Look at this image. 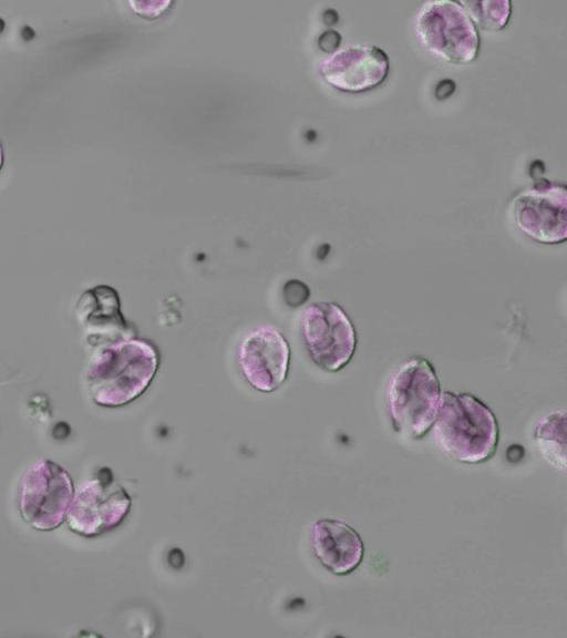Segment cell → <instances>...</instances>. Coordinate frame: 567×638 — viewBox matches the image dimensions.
<instances>
[{"label":"cell","mask_w":567,"mask_h":638,"mask_svg":"<svg viewBox=\"0 0 567 638\" xmlns=\"http://www.w3.org/2000/svg\"><path fill=\"white\" fill-rule=\"evenodd\" d=\"M517 229L540 244H559L567 236V192L565 184L537 179L517 193L509 205Z\"/></svg>","instance_id":"cell-7"},{"label":"cell","mask_w":567,"mask_h":638,"mask_svg":"<svg viewBox=\"0 0 567 638\" xmlns=\"http://www.w3.org/2000/svg\"><path fill=\"white\" fill-rule=\"evenodd\" d=\"M290 349L274 326L259 325L247 330L236 348V361L246 381L257 391L272 392L286 381Z\"/></svg>","instance_id":"cell-9"},{"label":"cell","mask_w":567,"mask_h":638,"mask_svg":"<svg viewBox=\"0 0 567 638\" xmlns=\"http://www.w3.org/2000/svg\"><path fill=\"white\" fill-rule=\"evenodd\" d=\"M85 374L93 402L118 408L141 397L156 374V347L138 337H121L96 346Z\"/></svg>","instance_id":"cell-1"},{"label":"cell","mask_w":567,"mask_h":638,"mask_svg":"<svg viewBox=\"0 0 567 638\" xmlns=\"http://www.w3.org/2000/svg\"><path fill=\"white\" fill-rule=\"evenodd\" d=\"M390 61L375 45H349L322 60L320 72L336 89L361 93L379 86L388 76Z\"/></svg>","instance_id":"cell-10"},{"label":"cell","mask_w":567,"mask_h":638,"mask_svg":"<svg viewBox=\"0 0 567 638\" xmlns=\"http://www.w3.org/2000/svg\"><path fill=\"white\" fill-rule=\"evenodd\" d=\"M566 413L556 411L544 416L534 430L539 452L556 469L566 470Z\"/></svg>","instance_id":"cell-13"},{"label":"cell","mask_w":567,"mask_h":638,"mask_svg":"<svg viewBox=\"0 0 567 638\" xmlns=\"http://www.w3.org/2000/svg\"><path fill=\"white\" fill-rule=\"evenodd\" d=\"M131 506L130 494L107 471L74 491L65 522L73 533L95 537L117 527Z\"/></svg>","instance_id":"cell-8"},{"label":"cell","mask_w":567,"mask_h":638,"mask_svg":"<svg viewBox=\"0 0 567 638\" xmlns=\"http://www.w3.org/2000/svg\"><path fill=\"white\" fill-rule=\"evenodd\" d=\"M420 44L433 56L454 64L473 62L480 52V34L456 1H425L414 19Z\"/></svg>","instance_id":"cell-4"},{"label":"cell","mask_w":567,"mask_h":638,"mask_svg":"<svg viewBox=\"0 0 567 638\" xmlns=\"http://www.w3.org/2000/svg\"><path fill=\"white\" fill-rule=\"evenodd\" d=\"M75 313L87 342L94 347L125 337L120 299L110 286L99 285L85 290L76 302Z\"/></svg>","instance_id":"cell-12"},{"label":"cell","mask_w":567,"mask_h":638,"mask_svg":"<svg viewBox=\"0 0 567 638\" xmlns=\"http://www.w3.org/2000/svg\"><path fill=\"white\" fill-rule=\"evenodd\" d=\"M442 390L432 363L419 356L402 362L390 375L385 403L393 430L412 440L425 436L434 424Z\"/></svg>","instance_id":"cell-3"},{"label":"cell","mask_w":567,"mask_h":638,"mask_svg":"<svg viewBox=\"0 0 567 638\" xmlns=\"http://www.w3.org/2000/svg\"><path fill=\"white\" fill-rule=\"evenodd\" d=\"M71 475L54 461L42 459L24 472L18 492V510L32 528L49 532L65 519L74 495Z\"/></svg>","instance_id":"cell-5"},{"label":"cell","mask_w":567,"mask_h":638,"mask_svg":"<svg viewBox=\"0 0 567 638\" xmlns=\"http://www.w3.org/2000/svg\"><path fill=\"white\" fill-rule=\"evenodd\" d=\"M2 162H3V155H2V147L0 145V168L2 166Z\"/></svg>","instance_id":"cell-16"},{"label":"cell","mask_w":567,"mask_h":638,"mask_svg":"<svg viewBox=\"0 0 567 638\" xmlns=\"http://www.w3.org/2000/svg\"><path fill=\"white\" fill-rule=\"evenodd\" d=\"M476 28L499 31L504 29L512 13V3L501 1H460Z\"/></svg>","instance_id":"cell-14"},{"label":"cell","mask_w":567,"mask_h":638,"mask_svg":"<svg viewBox=\"0 0 567 638\" xmlns=\"http://www.w3.org/2000/svg\"><path fill=\"white\" fill-rule=\"evenodd\" d=\"M309 539L315 557L334 575L346 576L354 572L363 559L361 536L344 522L318 519L311 525Z\"/></svg>","instance_id":"cell-11"},{"label":"cell","mask_w":567,"mask_h":638,"mask_svg":"<svg viewBox=\"0 0 567 638\" xmlns=\"http://www.w3.org/2000/svg\"><path fill=\"white\" fill-rule=\"evenodd\" d=\"M340 34L333 30H328L321 34L319 39V45L324 51H333L340 43Z\"/></svg>","instance_id":"cell-15"},{"label":"cell","mask_w":567,"mask_h":638,"mask_svg":"<svg viewBox=\"0 0 567 638\" xmlns=\"http://www.w3.org/2000/svg\"><path fill=\"white\" fill-rule=\"evenodd\" d=\"M432 429L437 446L456 462L484 463L496 453L499 439L496 416L471 393L442 392Z\"/></svg>","instance_id":"cell-2"},{"label":"cell","mask_w":567,"mask_h":638,"mask_svg":"<svg viewBox=\"0 0 567 638\" xmlns=\"http://www.w3.org/2000/svg\"><path fill=\"white\" fill-rule=\"evenodd\" d=\"M300 331L311 360L327 372L343 369L352 359L357 333L354 326L337 303L317 301L300 317Z\"/></svg>","instance_id":"cell-6"}]
</instances>
